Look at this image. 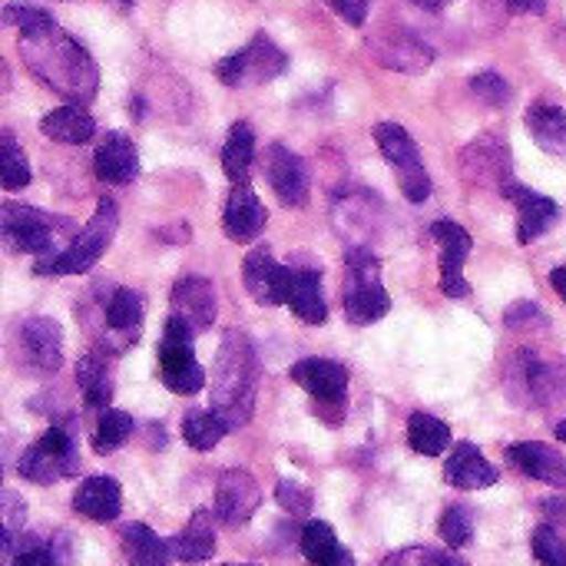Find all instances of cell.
Returning <instances> with one entry per match:
<instances>
[{
	"label": "cell",
	"mask_w": 566,
	"mask_h": 566,
	"mask_svg": "<svg viewBox=\"0 0 566 566\" xmlns=\"http://www.w3.org/2000/svg\"><path fill=\"white\" fill-rule=\"evenodd\" d=\"M259 361L255 348L242 332L222 338L216 368H212V411H219L232 428H242L255 408Z\"/></svg>",
	"instance_id": "2"
},
{
	"label": "cell",
	"mask_w": 566,
	"mask_h": 566,
	"mask_svg": "<svg viewBox=\"0 0 566 566\" xmlns=\"http://www.w3.org/2000/svg\"><path fill=\"white\" fill-rule=\"evenodd\" d=\"M93 172L106 186H126L139 172V153L126 133H106L93 153Z\"/></svg>",
	"instance_id": "21"
},
{
	"label": "cell",
	"mask_w": 566,
	"mask_h": 566,
	"mask_svg": "<svg viewBox=\"0 0 566 566\" xmlns=\"http://www.w3.org/2000/svg\"><path fill=\"white\" fill-rule=\"evenodd\" d=\"M119 541H123L129 566H169L172 560L169 544L163 537H156L146 524H126Z\"/></svg>",
	"instance_id": "31"
},
{
	"label": "cell",
	"mask_w": 566,
	"mask_h": 566,
	"mask_svg": "<svg viewBox=\"0 0 566 566\" xmlns=\"http://www.w3.org/2000/svg\"><path fill=\"white\" fill-rule=\"evenodd\" d=\"M438 534H441V541H444L451 551H464V547L474 541V514H471V507L451 504V507L441 514Z\"/></svg>",
	"instance_id": "37"
},
{
	"label": "cell",
	"mask_w": 566,
	"mask_h": 566,
	"mask_svg": "<svg viewBox=\"0 0 566 566\" xmlns=\"http://www.w3.org/2000/svg\"><path fill=\"white\" fill-rule=\"evenodd\" d=\"M375 143H378L381 156L388 159L405 199L408 202H428L431 199V176H428L424 156H421L418 143L411 139V133L401 123L388 119V123L375 126Z\"/></svg>",
	"instance_id": "6"
},
{
	"label": "cell",
	"mask_w": 566,
	"mask_h": 566,
	"mask_svg": "<svg viewBox=\"0 0 566 566\" xmlns=\"http://www.w3.org/2000/svg\"><path fill=\"white\" fill-rule=\"evenodd\" d=\"M298 544H302V557H305L312 566H355L352 551L338 544V537H335L332 524H325V521H312V524H305V531H302V541H298Z\"/></svg>",
	"instance_id": "30"
},
{
	"label": "cell",
	"mask_w": 566,
	"mask_h": 566,
	"mask_svg": "<svg viewBox=\"0 0 566 566\" xmlns=\"http://www.w3.org/2000/svg\"><path fill=\"white\" fill-rule=\"evenodd\" d=\"M226 566H249V564H226Z\"/></svg>",
	"instance_id": "53"
},
{
	"label": "cell",
	"mask_w": 566,
	"mask_h": 566,
	"mask_svg": "<svg viewBox=\"0 0 566 566\" xmlns=\"http://www.w3.org/2000/svg\"><path fill=\"white\" fill-rule=\"evenodd\" d=\"M13 566H56V557H53V551H46L40 544H30L13 557Z\"/></svg>",
	"instance_id": "45"
},
{
	"label": "cell",
	"mask_w": 566,
	"mask_h": 566,
	"mask_svg": "<svg viewBox=\"0 0 566 566\" xmlns=\"http://www.w3.org/2000/svg\"><path fill=\"white\" fill-rule=\"evenodd\" d=\"M507 461L531 481L566 491V458L544 441H521L507 448Z\"/></svg>",
	"instance_id": "20"
},
{
	"label": "cell",
	"mask_w": 566,
	"mask_h": 566,
	"mask_svg": "<svg viewBox=\"0 0 566 566\" xmlns=\"http://www.w3.org/2000/svg\"><path fill=\"white\" fill-rule=\"evenodd\" d=\"M262 176L269 182V189L279 196L282 206L289 209H302L312 196V179H308V166L298 153H292L282 143H272L262 156Z\"/></svg>",
	"instance_id": "10"
},
{
	"label": "cell",
	"mask_w": 566,
	"mask_h": 566,
	"mask_svg": "<svg viewBox=\"0 0 566 566\" xmlns=\"http://www.w3.org/2000/svg\"><path fill=\"white\" fill-rule=\"evenodd\" d=\"M441 566H468L461 557H454V554H441Z\"/></svg>",
	"instance_id": "50"
},
{
	"label": "cell",
	"mask_w": 566,
	"mask_h": 566,
	"mask_svg": "<svg viewBox=\"0 0 566 566\" xmlns=\"http://www.w3.org/2000/svg\"><path fill=\"white\" fill-rule=\"evenodd\" d=\"M289 70V56L285 50L265 36V33H255L242 50L229 53L226 60H219L216 66V76L232 86V90H245V86H259V83H269L275 76H282Z\"/></svg>",
	"instance_id": "8"
},
{
	"label": "cell",
	"mask_w": 566,
	"mask_h": 566,
	"mask_svg": "<svg viewBox=\"0 0 566 566\" xmlns=\"http://www.w3.org/2000/svg\"><path fill=\"white\" fill-rule=\"evenodd\" d=\"M192 325L169 315L163 338H159V381L172 391V395H199L206 388V368L196 361V348H192Z\"/></svg>",
	"instance_id": "5"
},
{
	"label": "cell",
	"mask_w": 566,
	"mask_h": 566,
	"mask_svg": "<svg viewBox=\"0 0 566 566\" xmlns=\"http://www.w3.org/2000/svg\"><path fill=\"white\" fill-rule=\"evenodd\" d=\"M501 192H504V199H511L517 206V242L521 245H531L534 239H541L547 229L557 226V219H560L557 199L534 192V189L521 186L517 179H511Z\"/></svg>",
	"instance_id": "14"
},
{
	"label": "cell",
	"mask_w": 566,
	"mask_h": 566,
	"mask_svg": "<svg viewBox=\"0 0 566 566\" xmlns=\"http://www.w3.org/2000/svg\"><path fill=\"white\" fill-rule=\"evenodd\" d=\"M76 385H80V395L86 401V408L93 411H106L109 401H113V378L106 371V361L99 355H83L76 361Z\"/></svg>",
	"instance_id": "32"
},
{
	"label": "cell",
	"mask_w": 566,
	"mask_h": 566,
	"mask_svg": "<svg viewBox=\"0 0 566 566\" xmlns=\"http://www.w3.org/2000/svg\"><path fill=\"white\" fill-rule=\"evenodd\" d=\"M444 481L458 491H484V488H494L501 481L497 468L481 454L478 444L471 441H461L451 448V458L444 464Z\"/></svg>",
	"instance_id": "23"
},
{
	"label": "cell",
	"mask_w": 566,
	"mask_h": 566,
	"mask_svg": "<svg viewBox=\"0 0 566 566\" xmlns=\"http://www.w3.org/2000/svg\"><path fill=\"white\" fill-rule=\"evenodd\" d=\"M262 504V491L249 471H226L216 484V517L229 527L249 524Z\"/></svg>",
	"instance_id": "16"
},
{
	"label": "cell",
	"mask_w": 566,
	"mask_h": 566,
	"mask_svg": "<svg viewBox=\"0 0 566 566\" xmlns=\"http://www.w3.org/2000/svg\"><path fill=\"white\" fill-rule=\"evenodd\" d=\"M541 514L551 524H557V527L566 531V497H547V501H541Z\"/></svg>",
	"instance_id": "46"
},
{
	"label": "cell",
	"mask_w": 566,
	"mask_h": 566,
	"mask_svg": "<svg viewBox=\"0 0 566 566\" xmlns=\"http://www.w3.org/2000/svg\"><path fill=\"white\" fill-rule=\"evenodd\" d=\"M20 348H23V358L40 375H53L63 365V328H60V322L46 318V315L27 318L20 325Z\"/></svg>",
	"instance_id": "17"
},
{
	"label": "cell",
	"mask_w": 566,
	"mask_h": 566,
	"mask_svg": "<svg viewBox=\"0 0 566 566\" xmlns=\"http://www.w3.org/2000/svg\"><path fill=\"white\" fill-rule=\"evenodd\" d=\"M325 3L352 27H361L368 20V7H371V0H325Z\"/></svg>",
	"instance_id": "44"
},
{
	"label": "cell",
	"mask_w": 566,
	"mask_h": 566,
	"mask_svg": "<svg viewBox=\"0 0 566 566\" xmlns=\"http://www.w3.org/2000/svg\"><path fill=\"white\" fill-rule=\"evenodd\" d=\"M0 182L7 192H17L30 182V163L23 149L17 146L13 133H3V153H0Z\"/></svg>",
	"instance_id": "38"
},
{
	"label": "cell",
	"mask_w": 566,
	"mask_h": 566,
	"mask_svg": "<svg viewBox=\"0 0 566 566\" xmlns=\"http://www.w3.org/2000/svg\"><path fill=\"white\" fill-rule=\"evenodd\" d=\"M169 551L179 564H206L216 554V531H212V514L196 511L192 521L169 541Z\"/></svg>",
	"instance_id": "27"
},
{
	"label": "cell",
	"mask_w": 566,
	"mask_h": 566,
	"mask_svg": "<svg viewBox=\"0 0 566 566\" xmlns=\"http://www.w3.org/2000/svg\"><path fill=\"white\" fill-rule=\"evenodd\" d=\"M345 269H348L345 272V298H342L345 318L358 328L381 322L391 312V298L381 285L378 259L368 249L352 245L345 252Z\"/></svg>",
	"instance_id": "4"
},
{
	"label": "cell",
	"mask_w": 566,
	"mask_h": 566,
	"mask_svg": "<svg viewBox=\"0 0 566 566\" xmlns=\"http://www.w3.org/2000/svg\"><path fill=\"white\" fill-rule=\"evenodd\" d=\"M0 232L10 252H33L40 259L53 255V239L63 232H73V222L60 219V216H46L33 206H20V202H3L0 209Z\"/></svg>",
	"instance_id": "7"
},
{
	"label": "cell",
	"mask_w": 566,
	"mask_h": 566,
	"mask_svg": "<svg viewBox=\"0 0 566 566\" xmlns=\"http://www.w3.org/2000/svg\"><path fill=\"white\" fill-rule=\"evenodd\" d=\"M255 163V133L249 123H235L222 146V169L232 182H249Z\"/></svg>",
	"instance_id": "34"
},
{
	"label": "cell",
	"mask_w": 566,
	"mask_h": 566,
	"mask_svg": "<svg viewBox=\"0 0 566 566\" xmlns=\"http://www.w3.org/2000/svg\"><path fill=\"white\" fill-rule=\"evenodd\" d=\"M531 547L541 566H566V537L557 531V524H541L531 537Z\"/></svg>",
	"instance_id": "39"
},
{
	"label": "cell",
	"mask_w": 566,
	"mask_h": 566,
	"mask_svg": "<svg viewBox=\"0 0 566 566\" xmlns=\"http://www.w3.org/2000/svg\"><path fill=\"white\" fill-rule=\"evenodd\" d=\"M116 229H119V209H116L113 199L103 196L96 202L93 219L70 239V245L63 252H53V255L40 259L33 265V272L36 275H83V272H90L103 259V252L109 249Z\"/></svg>",
	"instance_id": "3"
},
{
	"label": "cell",
	"mask_w": 566,
	"mask_h": 566,
	"mask_svg": "<svg viewBox=\"0 0 566 566\" xmlns=\"http://www.w3.org/2000/svg\"><path fill=\"white\" fill-rule=\"evenodd\" d=\"M408 3H415V7H421V10H428V13H441V10H448L451 3H458V0H408Z\"/></svg>",
	"instance_id": "48"
},
{
	"label": "cell",
	"mask_w": 566,
	"mask_h": 566,
	"mask_svg": "<svg viewBox=\"0 0 566 566\" xmlns=\"http://www.w3.org/2000/svg\"><path fill=\"white\" fill-rule=\"evenodd\" d=\"M527 133L534 136V143L551 153L566 159V109L554 103H534L527 109Z\"/></svg>",
	"instance_id": "29"
},
{
	"label": "cell",
	"mask_w": 566,
	"mask_h": 566,
	"mask_svg": "<svg viewBox=\"0 0 566 566\" xmlns=\"http://www.w3.org/2000/svg\"><path fill=\"white\" fill-rule=\"evenodd\" d=\"M289 378L308 391L322 408H345L348 405V368L332 358H302L292 365Z\"/></svg>",
	"instance_id": "12"
},
{
	"label": "cell",
	"mask_w": 566,
	"mask_h": 566,
	"mask_svg": "<svg viewBox=\"0 0 566 566\" xmlns=\"http://www.w3.org/2000/svg\"><path fill=\"white\" fill-rule=\"evenodd\" d=\"M554 431H557V441H564V444H566V421H560V424H557Z\"/></svg>",
	"instance_id": "51"
},
{
	"label": "cell",
	"mask_w": 566,
	"mask_h": 566,
	"mask_svg": "<svg viewBox=\"0 0 566 566\" xmlns=\"http://www.w3.org/2000/svg\"><path fill=\"white\" fill-rule=\"evenodd\" d=\"M113 3H116V7H133L136 0H113Z\"/></svg>",
	"instance_id": "52"
},
{
	"label": "cell",
	"mask_w": 566,
	"mask_h": 566,
	"mask_svg": "<svg viewBox=\"0 0 566 566\" xmlns=\"http://www.w3.org/2000/svg\"><path fill=\"white\" fill-rule=\"evenodd\" d=\"M408 444L421 458H441L451 448V428L428 411H415L408 418Z\"/></svg>",
	"instance_id": "33"
},
{
	"label": "cell",
	"mask_w": 566,
	"mask_h": 566,
	"mask_svg": "<svg viewBox=\"0 0 566 566\" xmlns=\"http://www.w3.org/2000/svg\"><path fill=\"white\" fill-rule=\"evenodd\" d=\"M507 10L511 13H544L547 0H507Z\"/></svg>",
	"instance_id": "47"
},
{
	"label": "cell",
	"mask_w": 566,
	"mask_h": 566,
	"mask_svg": "<svg viewBox=\"0 0 566 566\" xmlns=\"http://www.w3.org/2000/svg\"><path fill=\"white\" fill-rule=\"evenodd\" d=\"M265 222H269V212H265L262 199L255 196V189L249 182H232V192L222 209L226 235L232 242H252V239H259Z\"/></svg>",
	"instance_id": "18"
},
{
	"label": "cell",
	"mask_w": 566,
	"mask_h": 566,
	"mask_svg": "<svg viewBox=\"0 0 566 566\" xmlns=\"http://www.w3.org/2000/svg\"><path fill=\"white\" fill-rule=\"evenodd\" d=\"M551 285L557 289V295L566 302V265H560V269H554V272H551Z\"/></svg>",
	"instance_id": "49"
},
{
	"label": "cell",
	"mask_w": 566,
	"mask_h": 566,
	"mask_svg": "<svg viewBox=\"0 0 566 566\" xmlns=\"http://www.w3.org/2000/svg\"><path fill=\"white\" fill-rule=\"evenodd\" d=\"M17 471H20V478H27L30 484H40V488H50V484H56L63 478H73L80 471V454H76L73 438L63 428L43 431L23 451Z\"/></svg>",
	"instance_id": "9"
},
{
	"label": "cell",
	"mask_w": 566,
	"mask_h": 566,
	"mask_svg": "<svg viewBox=\"0 0 566 566\" xmlns=\"http://www.w3.org/2000/svg\"><path fill=\"white\" fill-rule=\"evenodd\" d=\"M73 511L93 524H113L123 511L119 481L106 478V474H93V478L80 481V488L73 491Z\"/></svg>",
	"instance_id": "24"
},
{
	"label": "cell",
	"mask_w": 566,
	"mask_h": 566,
	"mask_svg": "<svg viewBox=\"0 0 566 566\" xmlns=\"http://www.w3.org/2000/svg\"><path fill=\"white\" fill-rule=\"evenodd\" d=\"M461 166H464V176H468L471 182H481V186L494 182L497 189H504V186L514 179V172H511V153H507V146L497 143L494 136L474 139V143L461 153Z\"/></svg>",
	"instance_id": "19"
},
{
	"label": "cell",
	"mask_w": 566,
	"mask_h": 566,
	"mask_svg": "<svg viewBox=\"0 0 566 566\" xmlns=\"http://www.w3.org/2000/svg\"><path fill=\"white\" fill-rule=\"evenodd\" d=\"M169 305L176 318L189 322L192 332H206L216 325V315H219V298H216V285L202 275H186L172 285V295H169Z\"/></svg>",
	"instance_id": "15"
},
{
	"label": "cell",
	"mask_w": 566,
	"mask_h": 566,
	"mask_svg": "<svg viewBox=\"0 0 566 566\" xmlns=\"http://www.w3.org/2000/svg\"><path fill=\"white\" fill-rule=\"evenodd\" d=\"M20 56L36 80L73 103H90L96 96V63L93 56L56 23L20 33Z\"/></svg>",
	"instance_id": "1"
},
{
	"label": "cell",
	"mask_w": 566,
	"mask_h": 566,
	"mask_svg": "<svg viewBox=\"0 0 566 566\" xmlns=\"http://www.w3.org/2000/svg\"><path fill=\"white\" fill-rule=\"evenodd\" d=\"M229 431H232V424L219 411H189L182 418V441L192 451H212Z\"/></svg>",
	"instance_id": "35"
},
{
	"label": "cell",
	"mask_w": 566,
	"mask_h": 566,
	"mask_svg": "<svg viewBox=\"0 0 566 566\" xmlns=\"http://www.w3.org/2000/svg\"><path fill=\"white\" fill-rule=\"evenodd\" d=\"M133 431H136V421L126 411L106 408V411H99V421H96V431H93V451L96 454H113L133 438Z\"/></svg>",
	"instance_id": "36"
},
{
	"label": "cell",
	"mask_w": 566,
	"mask_h": 566,
	"mask_svg": "<svg viewBox=\"0 0 566 566\" xmlns=\"http://www.w3.org/2000/svg\"><path fill=\"white\" fill-rule=\"evenodd\" d=\"M381 566H441V554L431 547H405V551L391 554Z\"/></svg>",
	"instance_id": "43"
},
{
	"label": "cell",
	"mask_w": 566,
	"mask_h": 566,
	"mask_svg": "<svg viewBox=\"0 0 566 566\" xmlns=\"http://www.w3.org/2000/svg\"><path fill=\"white\" fill-rule=\"evenodd\" d=\"M471 90H474L478 99H484V103H491V106L511 103V83H507L501 73H494V70H484V73H478V76H471Z\"/></svg>",
	"instance_id": "40"
},
{
	"label": "cell",
	"mask_w": 566,
	"mask_h": 566,
	"mask_svg": "<svg viewBox=\"0 0 566 566\" xmlns=\"http://www.w3.org/2000/svg\"><path fill=\"white\" fill-rule=\"evenodd\" d=\"M289 308L305 325H325L328 322V302H325V289H322V272L318 269H292Z\"/></svg>",
	"instance_id": "25"
},
{
	"label": "cell",
	"mask_w": 566,
	"mask_h": 566,
	"mask_svg": "<svg viewBox=\"0 0 566 566\" xmlns=\"http://www.w3.org/2000/svg\"><path fill=\"white\" fill-rule=\"evenodd\" d=\"M431 239L441 249V292L448 298H468L471 295V282L464 279V262L474 249V239L464 226H458L454 219H438L431 226Z\"/></svg>",
	"instance_id": "11"
},
{
	"label": "cell",
	"mask_w": 566,
	"mask_h": 566,
	"mask_svg": "<svg viewBox=\"0 0 566 566\" xmlns=\"http://www.w3.org/2000/svg\"><path fill=\"white\" fill-rule=\"evenodd\" d=\"M275 501H279V504H282V511H289V514H308V511H312V491H308L305 484L292 481V478L279 481V488H275Z\"/></svg>",
	"instance_id": "42"
},
{
	"label": "cell",
	"mask_w": 566,
	"mask_h": 566,
	"mask_svg": "<svg viewBox=\"0 0 566 566\" xmlns=\"http://www.w3.org/2000/svg\"><path fill=\"white\" fill-rule=\"evenodd\" d=\"M371 50H375V56H378L381 66L401 70V73H424L434 63V50L424 40H418L415 33H408V30L381 33L371 43Z\"/></svg>",
	"instance_id": "22"
},
{
	"label": "cell",
	"mask_w": 566,
	"mask_h": 566,
	"mask_svg": "<svg viewBox=\"0 0 566 566\" xmlns=\"http://www.w3.org/2000/svg\"><path fill=\"white\" fill-rule=\"evenodd\" d=\"M40 129L46 139L53 143H63V146H83L93 139L96 133V119L80 106V103H66V106H56L50 109L43 119H40Z\"/></svg>",
	"instance_id": "26"
},
{
	"label": "cell",
	"mask_w": 566,
	"mask_h": 566,
	"mask_svg": "<svg viewBox=\"0 0 566 566\" xmlns=\"http://www.w3.org/2000/svg\"><path fill=\"white\" fill-rule=\"evenodd\" d=\"M242 279L259 305H289L292 269L279 265L269 245H255L242 262Z\"/></svg>",
	"instance_id": "13"
},
{
	"label": "cell",
	"mask_w": 566,
	"mask_h": 566,
	"mask_svg": "<svg viewBox=\"0 0 566 566\" xmlns=\"http://www.w3.org/2000/svg\"><path fill=\"white\" fill-rule=\"evenodd\" d=\"M3 20H7L10 27H17L20 33H27V30H40V27L53 23V17H50L46 10H40V7H30V3H7V10H3Z\"/></svg>",
	"instance_id": "41"
},
{
	"label": "cell",
	"mask_w": 566,
	"mask_h": 566,
	"mask_svg": "<svg viewBox=\"0 0 566 566\" xmlns=\"http://www.w3.org/2000/svg\"><path fill=\"white\" fill-rule=\"evenodd\" d=\"M143 318H146V308H143V295L133 292V289H116L109 298H106V328L113 335H119V345H129L139 338L143 332Z\"/></svg>",
	"instance_id": "28"
}]
</instances>
